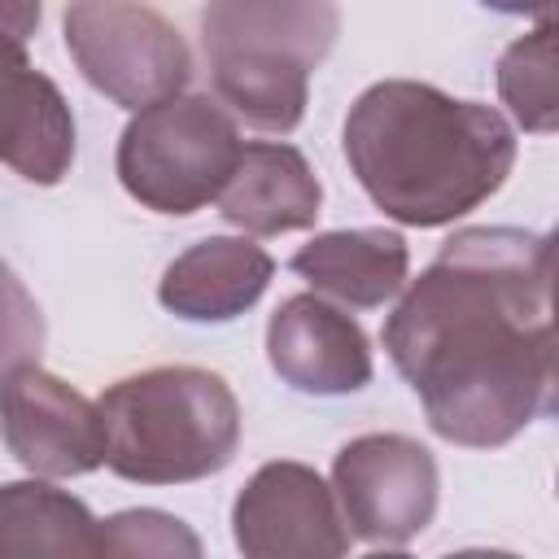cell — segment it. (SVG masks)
Returning a JSON list of instances; mask_svg holds the SVG:
<instances>
[{
	"label": "cell",
	"instance_id": "14",
	"mask_svg": "<svg viewBox=\"0 0 559 559\" xmlns=\"http://www.w3.org/2000/svg\"><path fill=\"white\" fill-rule=\"evenodd\" d=\"M314 293H328L345 306L371 310L384 306L406 284V240L384 227H358V231H323L310 245H301L288 262Z\"/></svg>",
	"mask_w": 559,
	"mask_h": 559
},
{
	"label": "cell",
	"instance_id": "3",
	"mask_svg": "<svg viewBox=\"0 0 559 559\" xmlns=\"http://www.w3.org/2000/svg\"><path fill=\"white\" fill-rule=\"evenodd\" d=\"M105 463L135 485H188L231 463L240 406L223 376L201 367H153L105 389Z\"/></svg>",
	"mask_w": 559,
	"mask_h": 559
},
{
	"label": "cell",
	"instance_id": "11",
	"mask_svg": "<svg viewBox=\"0 0 559 559\" xmlns=\"http://www.w3.org/2000/svg\"><path fill=\"white\" fill-rule=\"evenodd\" d=\"M0 162L31 183H61L74 162V118L22 48H0Z\"/></svg>",
	"mask_w": 559,
	"mask_h": 559
},
{
	"label": "cell",
	"instance_id": "10",
	"mask_svg": "<svg viewBox=\"0 0 559 559\" xmlns=\"http://www.w3.org/2000/svg\"><path fill=\"white\" fill-rule=\"evenodd\" d=\"M266 358L284 384L297 393H354L371 380L367 332L319 293L288 297L266 323Z\"/></svg>",
	"mask_w": 559,
	"mask_h": 559
},
{
	"label": "cell",
	"instance_id": "4",
	"mask_svg": "<svg viewBox=\"0 0 559 559\" xmlns=\"http://www.w3.org/2000/svg\"><path fill=\"white\" fill-rule=\"evenodd\" d=\"M341 31L336 0H205L201 35L223 105L258 131H293L310 70Z\"/></svg>",
	"mask_w": 559,
	"mask_h": 559
},
{
	"label": "cell",
	"instance_id": "19",
	"mask_svg": "<svg viewBox=\"0 0 559 559\" xmlns=\"http://www.w3.org/2000/svg\"><path fill=\"white\" fill-rule=\"evenodd\" d=\"M39 26V0H0V48H22Z\"/></svg>",
	"mask_w": 559,
	"mask_h": 559
},
{
	"label": "cell",
	"instance_id": "5",
	"mask_svg": "<svg viewBox=\"0 0 559 559\" xmlns=\"http://www.w3.org/2000/svg\"><path fill=\"white\" fill-rule=\"evenodd\" d=\"M240 157L231 114L210 96H166L135 109L118 140L122 188L157 214H192L218 197Z\"/></svg>",
	"mask_w": 559,
	"mask_h": 559
},
{
	"label": "cell",
	"instance_id": "17",
	"mask_svg": "<svg viewBox=\"0 0 559 559\" xmlns=\"http://www.w3.org/2000/svg\"><path fill=\"white\" fill-rule=\"evenodd\" d=\"M96 555H201V542L166 511H122L96 524Z\"/></svg>",
	"mask_w": 559,
	"mask_h": 559
},
{
	"label": "cell",
	"instance_id": "1",
	"mask_svg": "<svg viewBox=\"0 0 559 559\" xmlns=\"http://www.w3.org/2000/svg\"><path fill=\"white\" fill-rule=\"evenodd\" d=\"M555 253L520 227H463L384 319V349L437 437L507 445L555 406Z\"/></svg>",
	"mask_w": 559,
	"mask_h": 559
},
{
	"label": "cell",
	"instance_id": "8",
	"mask_svg": "<svg viewBox=\"0 0 559 559\" xmlns=\"http://www.w3.org/2000/svg\"><path fill=\"white\" fill-rule=\"evenodd\" d=\"M0 437L35 476H83L105 463L100 406L35 358L0 376Z\"/></svg>",
	"mask_w": 559,
	"mask_h": 559
},
{
	"label": "cell",
	"instance_id": "7",
	"mask_svg": "<svg viewBox=\"0 0 559 559\" xmlns=\"http://www.w3.org/2000/svg\"><path fill=\"white\" fill-rule=\"evenodd\" d=\"M332 493L349 537L371 546H406L432 524L437 463L402 432H367L336 454Z\"/></svg>",
	"mask_w": 559,
	"mask_h": 559
},
{
	"label": "cell",
	"instance_id": "20",
	"mask_svg": "<svg viewBox=\"0 0 559 559\" xmlns=\"http://www.w3.org/2000/svg\"><path fill=\"white\" fill-rule=\"evenodd\" d=\"M480 4H489L498 13H528L542 22H550V9H555V0H480Z\"/></svg>",
	"mask_w": 559,
	"mask_h": 559
},
{
	"label": "cell",
	"instance_id": "13",
	"mask_svg": "<svg viewBox=\"0 0 559 559\" xmlns=\"http://www.w3.org/2000/svg\"><path fill=\"white\" fill-rule=\"evenodd\" d=\"M271 253L245 236H210L179 253L162 275V306L179 319L218 323L249 310L271 284Z\"/></svg>",
	"mask_w": 559,
	"mask_h": 559
},
{
	"label": "cell",
	"instance_id": "16",
	"mask_svg": "<svg viewBox=\"0 0 559 559\" xmlns=\"http://www.w3.org/2000/svg\"><path fill=\"white\" fill-rule=\"evenodd\" d=\"M498 92L524 131H555L559 122V70H555V22L515 39L498 61Z\"/></svg>",
	"mask_w": 559,
	"mask_h": 559
},
{
	"label": "cell",
	"instance_id": "6",
	"mask_svg": "<svg viewBox=\"0 0 559 559\" xmlns=\"http://www.w3.org/2000/svg\"><path fill=\"white\" fill-rule=\"evenodd\" d=\"M66 48L79 74L127 109L179 96L192 74L183 35L140 0H70Z\"/></svg>",
	"mask_w": 559,
	"mask_h": 559
},
{
	"label": "cell",
	"instance_id": "15",
	"mask_svg": "<svg viewBox=\"0 0 559 559\" xmlns=\"http://www.w3.org/2000/svg\"><path fill=\"white\" fill-rule=\"evenodd\" d=\"M39 555H96L92 511L39 480L0 485V559H39Z\"/></svg>",
	"mask_w": 559,
	"mask_h": 559
},
{
	"label": "cell",
	"instance_id": "12",
	"mask_svg": "<svg viewBox=\"0 0 559 559\" xmlns=\"http://www.w3.org/2000/svg\"><path fill=\"white\" fill-rule=\"evenodd\" d=\"M218 214L249 236L301 231L319 218L323 188L293 144H240V157L218 188Z\"/></svg>",
	"mask_w": 559,
	"mask_h": 559
},
{
	"label": "cell",
	"instance_id": "18",
	"mask_svg": "<svg viewBox=\"0 0 559 559\" xmlns=\"http://www.w3.org/2000/svg\"><path fill=\"white\" fill-rule=\"evenodd\" d=\"M44 345V314L26 284L0 262V376L17 362L39 358Z\"/></svg>",
	"mask_w": 559,
	"mask_h": 559
},
{
	"label": "cell",
	"instance_id": "9",
	"mask_svg": "<svg viewBox=\"0 0 559 559\" xmlns=\"http://www.w3.org/2000/svg\"><path fill=\"white\" fill-rule=\"evenodd\" d=\"M236 546L249 559H336L349 528L336 493L306 463H266L231 507Z\"/></svg>",
	"mask_w": 559,
	"mask_h": 559
},
{
	"label": "cell",
	"instance_id": "2",
	"mask_svg": "<svg viewBox=\"0 0 559 559\" xmlns=\"http://www.w3.org/2000/svg\"><path fill=\"white\" fill-rule=\"evenodd\" d=\"M345 162L362 192L406 227H441L489 201L515 162L507 118L432 83L384 79L345 118Z\"/></svg>",
	"mask_w": 559,
	"mask_h": 559
}]
</instances>
